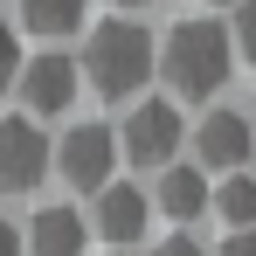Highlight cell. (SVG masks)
Listing matches in <instances>:
<instances>
[{"label": "cell", "instance_id": "ba28073f", "mask_svg": "<svg viewBox=\"0 0 256 256\" xmlns=\"http://www.w3.org/2000/svg\"><path fill=\"white\" fill-rule=\"evenodd\" d=\"M97 236H104V242H138V236H146V194L125 187V180L97 187Z\"/></svg>", "mask_w": 256, "mask_h": 256}, {"label": "cell", "instance_id": "7c38bea8", "mask_svg": "<svg viewBox=\"0 0 256 256\" xmlns=\"http://www.w3.org/2000/svg\"><path fill=\"white\" fill-rule=\"evenodd\" d=\"M21 21L35 35H70L84 21V0H21Z\"/></svg>", "mask_w": 256, "mask_h": 256}, {"label": "cell", "instance_id": "277c9868", "mask_svg": "<svg viewBox=\"0 0 256 256\" xmlns=\"http://www.w3.org/2000/svg\"><path fill=\"white\" fill-rule=\"evenodd\" d=\"M118 152L138 160V166H166L180 152V111L160 104V97H138L125 111V125H118Z\"/></svg>", "mask_w": 256, "mask_h": 256}, {"label": "cell", "instance_id": "9c48e42d", "mask_svg": "<svg viewBox=\"0 0 256 256\" xmlns=\"http://www.w3.org/2000/svg\"><path fill=\"white\" fill-rule=\"evenodd\" d=\"M28 250L35 256H84V214L76 208H42L28 228Z\"/></svg>", "mask_w": 256, "mask_h": 256}, {"label": "cell", "instance_id": "ac0fdd59", "mask_svg": "<svg viewBox=\"0 0 256 256\" xmlns=\"http://www.w3.org/2000/svg\"><path fill=\"white\" fill-rule=\"evenodd\" d=\"M125 7H152V0H125Z\"/></svg>", "mask_w": 256, "mask_h": 256}, {"label": "cell", "instance_id": "5b68a950", "mask_svg": "<svg viewBox=\"0 0 256 256\" xmlns=\"http://www.w3.org/2000/svg\"><path fill=\"white\" fill-rule=\"evenodd\" d=\"M48 173V138L28 118H0V194H28Z\"/></svg>", "mask_w": 256, "mask_h": 256}, {"label": "cell", "instance_id": "2e32d148", "mask_svg": "<svg viewBox=\"0 0 256 256\" xmlns=\"http://www.w3.org/2000/svg\"><path fill=\"white\" fill-rule=\"evenodd\" d=\"M152 256H208V250H201L194 236H166V242H160V250H152Z\"/></svg>", "mask_w": 256, "mask_h": 256}, {"label": "cell", "instance_id": "8fae6325", "mask_svg": "<svg viewBox=\"0 0 256 256\" xmlns=\"http://www.w3.org/2000/svg\"><path fill=\"white\" fill-rule=\"evenodd\" d=\"M208 208H222L228 228H256V180L250 173H228V180L208 194Z\"/></svg>", "mask_w": 256, "mask_h": 256}, {"label": "cell", "instance_id": "6da1fadb", "mask_svg": "<svg viewBox=\"0 0 256 256\" xmlns=\"http://www.w3.org/2000/svg\"><path fill=\"white\" fill-rule=\"evenodd\" d=\"M152 62L166 70L173 97H214V90L228 84L236 48H228V28L222 21H180V28H166V42H160Z\"/></svg>", "mask_w": 256, "mask_h": 256}, {"label": "cell", "instance_id": "7a4b0ae2", "mask_svg": "<svg viewBox=\"0 0 256 256\" xmlns=\"http://www.w3.org/2000/svg\"><path fill=\"white\" fill-rule=\"evenodd\" d=\"M84 76L104 97H138V84L152 76V35L138 21H97L84 48Z\"/></svg>", "mask_w": 256, "mask_h": 256}, {"label": "cell", "instance_id": "4fadbf2b", "mask_svg": "<svg viewBox=\"0 0 256 256\" xmlns=\"http://www.w3.org/2000/svg\"><path fill=\"white\" fill-rule=\"evenodd\" d=\"M228 48L256 62V0H242V7H236V28H228Z\"/></svg>", "mask_w": 256, "mask_h": 256}, {"label": "cell", "instance_id": "e0dca14e", "mask_svg": "<svg viewBox=\"0 0 256 256\" xmlns=\"http://www.w3.org/2000/svg\"><path fill=\"white\" fill-rule=\"evenodd\" d=\"M0 256H21V228H14L7 214H0Z\"/></svg>", "mask_w": 256, "mask_h": 256}, {"label": "cell", "instance_id": "8992f818", "mask_svg": "<svg viewBox=\"0 0 256 256\" xmlns=\"http://www.w3.org/2000/svg\"><path fill=\"white\" fill-rule=\"evenodd\" d=\"M250 146H256V132H250L242 111H208L201 132H194V160H201V166H222V173H242Z\"/></svg>", "mask_w": 256, "mask_h": 256}, {"label": "cell", "instance_id": "9a60e30c", "mask_svg": "<svg viewBox=\"0 0 256 256\" xmlns=\"http://www.w3.org/2000/svg\"><path fill=\"white\" fill-rule=\"evenodd\" d=\"M214 256H256V228H236V236H228Z\"/></svg>", "mask_w": 256, "mask_h": 256}, {"label": "cell", "instance_id": "5bb4252c", "mask_svg": "<svg viewBox=\"0 0 256 256\" xmlns=\"http://www.w3.org/2000/svg\"><path fill=\"white\" fill-rule=\"evenodd\" d=\"M14 76H21V48H14V28L0 21V90L14 84Z\"/></svg>", "mask_w": 256, "mask_h": 256}, {"label": "cell", "instance_id": "52a82bcc", "mask_svg": "<svg viewBox=\"0 0 256 256\" xmlns=\"http://www.w3.org/2000/svg\"><path fill=\"white\" fill-rule=\"evenodd\" d=\"M14 84H21V104H28V111L56 118V111L76 104V62H70V56H35Z\"/></svg>", "mask_w": 256, "mask_h": 256}, {"label": "cell", "instance_id": "30bf717a", "mask_svg": "<svg viewBox=\"0 0 256 256\" xmlns=\"http://www.w3.org/2000/svg\"><path fill=\"white\" fill-rule=\"evenodd\" d=\"M160 208H166L173 222H201V214H208V180H201V166H166Z\"/></svg>", "mask_w": 256, "mask_h": 256}, {"label": "cell", "instance_id": "3957f363", "mask_svg": "<svg viewBox=\"0 0 256 256\" xmlns=\"http://www.w3.org/2000/svg\"><path fill=\"white\" fill-rule=\"evenodd\" d=\"M48 160H56V173L76 194H97V187H111V166H118V132L111 125H76Z\"/></svg>", "mask_w": 256, "mask_h": 256}, {"label": "cell", "instance_id": "d6986e66", "mask_svg": "<svg viewBox=\"0 0 256 256\" xmlns=\"http://www.w3.org/2000/svg\"><path fill=\"white\" fill-rule=\"evenodd\" d=\"M250 132H256V125H250Z\"/></svg>", "mask_w": 256, "mask_h": 256}]
</instances>
